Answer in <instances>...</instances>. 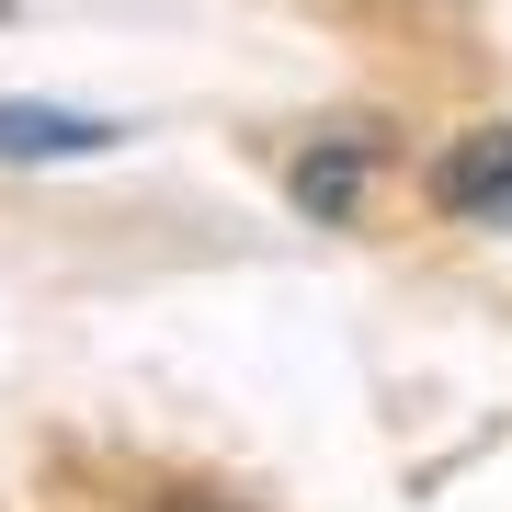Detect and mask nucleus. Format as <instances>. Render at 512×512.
I'll list each match as a JSON object with an SVG mask.
<instances>
[{
    "instance_id": "obj_3",
    "label": "nucleus",
    "mask_w": 512,
    "mask_h": 512,
    "mask_svg": "<svg viewBox=\"0 0 512 512\" xmlns=\"http://www.w3.org/2000/svg\"><path fill=\"white\" fill-rule=\"evenodd\" d=\"M353 194H365V160H353V148H308V171H296V205H308V217H342Z\"/></svg>"
},
{
    "instance_id": "obj_2",
    "label": "nucleus",
    "mask_w": 512,
    "mask_h": 512,
    "mask_svg": "<svg viewBox=\"0 0 512 512\" xmlns=\"http://www.w3.org/2000/svg\"><path fill=\"white\" fill-rule=\"evenodd\" d=\"M126 126L114 114H69V103H0V160H92V148H114Z\"/></svg>"
},
{
    "instance_id": "obj_1",
    "label": "nucleus",
    "mask_w": 512,
    "mask_h": 512,
    "mask_svg": "<svg viewBox=\"0 0 512 512\" xmlns=\"http://www.w3.org/2000/svg\"><path fill=\"white\" fill-rule=\"evenodd\" d=\"M433 194H444V217L512 228V126H478L467 148H444V160H433Z\"/></svg>"
}]
</instances>
